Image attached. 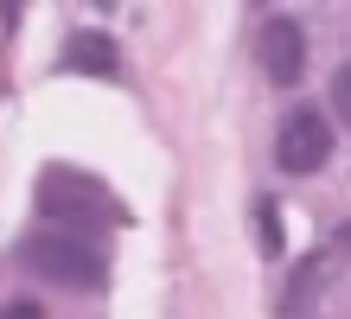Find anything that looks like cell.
Returning <instances> with one entry per match:
<instances>
[{"mask_svg": "<svg viewBox=\"0 0 351 319\" xmlns=\"http://www.w3.org/2000/svg\"><path fill=\"white\" fill-rule=\"evenodd\" d=\"M38 211H45L58 230H84V237L128 224V211L115 204V191L102 179H90V173H77V166H45V173H38Z\"/></svg>", "mask_w": 351, "mask_h": 319, "instance_id": "cell-1", "label": "cell"}, {"mask_svg": "<svg viewBox=\"0 0 351 319\" xmlns=\"http://www.w3.org/2000/svg\"><path fill=\"white\" fill-rule=\"evenodd\" d=\"M19 262H26L38 281H51V287H102V274H109L96 237H84V230H38V237L19 249Z\"/></svg>", "mask_w": 351, "mask_h": 319, "instance_id": "cell-2", "label": "cell"}, {"mask_svg": "<svg viewBox=\"0 0 351 319\" xmlns=\"http://www.w3.org/2000/svg\"><path fill=\"white\" fill-rule=\"evenodd\" d=\"M326 154H332V121H326L313 102H300V109L281 121V134H275V166L294 173V179H306V173L326 166Z\"/></svg>", "mask_w": 351, "mask_h": 319, "instance_id": "cell-3", "label": "cell"}, {"mask_svg": "<svg viewBox=\"0 0 351 319\" xmlns=\"http://www.w3.org/2000/svg\"><path fill=\"white\" fill-rule=\"evenodd\" d=\"M262 71L275 83H300V71H306V32H300V19H268V26H262Z\"/></svg>", "mask_w": 351, "mask_h": 319, "instance_id": "cell-4", "label": "cell"}, {"mask_svg": "<svg viewBox=\"0 0 351 319\" xmlns=\"http://www.w3.org/2000/svg\"><path fill=\"white\" fill-rule=\"evenodd\" d=\"M58 71H71V77H115L121 71V51H115V38L109 32H77L64 58H58Z\"/></svg>", "mask_w": 351, "mask_h": 319, "instance_id": "cell-5", "label": "cell"}, {"mask_svg": "<svg viewBox=\"0 0 351 319\" xmlns=\"http://www.w3.org/2000/svg\"><path fill=\"white\" fill-rule=\"evenodd\" d=\"M332 109H339V121L351 128V64H339V77H332Z\"/></svg>", "mask_w": 351, "mask_h": 319, "instance_id": "cell-6", "label": "cell"}, {"mask_svg": "<svg viewBox=\"0 0 351 319\" xmlns=\"http://www.w3.org/2000/svg\"><path fill=\"white\" fill-rule=\"evenodd\" d=\"M256 224H262V243L281 255V217H275V204H262V211H256Z\"/></svg>", "mask_w": 351, "mask_h": 319, "instance_id": "cell-7", "label": "cell"}, {"mask_svg": "<svg viewBox=\"0 0 351 319\" xmlns=\"http://www.w3.org/2000/svg\"><path fill=\"white\" fill-rule=\"evenodd\" d=\"M0 319H45V307H38V300H7Z\"/></svg>", "mask_w": 351, "mask_h": 319, "instance_id": "cell-8", "label": "cell"}, {"mask_svg": "<svg viewBox=\"0 0 351 319\" xmlns=\"http://www.w3.org/2000/svg\"><path fill=\"white\" fill-rule=\"evenodd\" d=\"M13 19H19V0H7V7H0V26L13 32Z\"/></svg>", "mask_w": 351, "mask_h": 319, "instance_id": "cell-9", "label": "cell"}, {"mask_svg": "<svg viewBox=\"0 0 351 319\" xmlns=\"http://www.w3.org/2000/svg\"><path fill=\"white\" fill-rule=\"evenodd\" d=\"M339 255H351V224H345V230H339Z\"/></svg>", "mask_w": 351, "mask_h": 319, "instance_id": "cell-10", "label": "cell"}, {"mask_svg": "<svg viewBox=\"0 0 351 319\" xmlns=\"http://www.w3.org/2000/svg\"><path fill=\"white\" fill-rule=\"evenodd\" d=\"M96 7H109V0H96Z\"/></svg>", "mask_w": 351, "mask_h": 319, "instance_id": "cell-11", "label": "cell"}]
</instances>
